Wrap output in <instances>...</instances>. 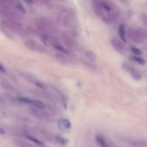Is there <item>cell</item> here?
Instances as JSON below:
<instances>
[{"label": "cell", "mask_w": 147, "mask_h": 147, "mask_svg": "<svg viewBox=\"0 0 147 147\" xmlns=\"http://www.w3.org/2000/svg\"><path fill=\"white\" fill-rule=\"evenodd\" d=\"M94 11L103 21L109 24L116 22L121 15L120 8L110 1L94 5Z\"/></svg>", "instance_id": "obj_1"}, {"label": "cell", "mask_w": 147, "mask_h": 147, "mask_svg": "<svg viewBox=\"0 0 147 147\" xmlns=\"http://www.w3.org/2000/svg\"><path fill=\"white\" fill-rule=\"evenodd\" d=\"M36 26V31L37 34H47L50 36H54L57 34V28L55 24L50 20L46 17H38L34 21Z\"/></svg>", "instance_id": "obj_2"}, {"label": "cell", "mask_w": 147, "mask_h": 147, "mask_svg": "<svg viewBox=\"0 0 147 147\" xmlns=\"http://www.w3.org/2000/svg\"><path fill=\"white\" fill-rule=\"evenodd\" d=\"M128 35L132 41L137 44L144 43L146 40V32L142 29H130L128 30Z\"/></svg>", "instance_id": "obj_3"}, {"label": "cell", "mask_w": 147, "mask_h": 147, "mask_svg": "<svg viewBox=\"0 0 147 147\" xmlns=\"http://www.w3.org/2000/svg\"><path fill=\"white\" fill-rule=\"evenodd\" d=\"M1 27L14 33H20L23 30V25L21 22L14 20H4L1 22Z\"/></svg>", "instance_id": "obj_4"}, {"label": "cell", "mask_w": 147, "mask_h": 147, "mask_svg": "<svg viewBox=\"0 0 147 147\" xmlns=\"http://www.w3.org/2000/svg\"><path fill=\"white\" fill-rule=\"evenodd\" d=\"M31 114L36 119L41 121H50L53 119V116L50 113L45 111L43 109H37L35 107H31L30 109Z\"/></svg>", "instance_id": "obj_5"}, {"label": "cell", "mask_w": 147, "mask_h": 147, "mask_svg": "<svg viewBox=\"0 0 147 147\" xmlns=\"http://www.w3.org/2000/svg\"><path fill=\"white\" fill-rule=\"evenodd\" d=\"M24 46L31 51L40 53H45L47 49L42 45L40 44L34 40H27L24 42Z\"/></svg>", "instance_id": "obj_6"}, {"label": "cell", "mask_w": 147, "mask_h": 147, "mask_svg": "<svg viewBox=\"0 0 147 147\" xmlns=\"http://www.w3.org/2000/svg\"><path fill=\"white\" fill-rule=\"evenodd\" d=\"M76 22V14L73 10H67L62 17V23L66 27H73Z\"/></svg>", "instance_id": "obj_7"}, {"label": "cell", "mask_w": 147, "mask_h": 147, "mask_svg": "<svg viewBox=\"0 0 147 147\" xmlns=\"http://www.w3.org/2000/svg\"><path fill=\"white\" fill-rule=\"evenodd\" d=\"M18 100L20 103H25V104H30L32 106V107L37 108V109H44L45 104L42 101L35 99H30L25 97L18 98Z\"/></svg>", "instance_id": "obj_8"}, {"label": "cell", "mask_w": 147, "mask_h": 147, "mask_svg": "<svg viewBox=\"0 0 147 147\" xmlns=\"http://www.w3.org/2000/svg\"><path fill=\"white\" fill-rule=\"evenodd\" d=\"M60 40L65 47L68 48H74L76 45V40L70 35L65 32H63L60 34Z\"/></svg>", "instance_id": "obj_9"}, {"label": "cell", "mask_w": 147, "mask_h": 147, "mask_svg": "<svg viewBox=\"0 0 147 147\" xmlns=\"http://www.w3.org/2000/svg\"><path fill=\"white\" fill-rule=\"evenodd\" d=\"M22 76H23V77H24V78L27 80V81H29L30 83L34 84V86H36L37 87L40 88V89H42V90H45L46 89L45 85L42 82L40 81V80H38L37 78H36L34 76L28 74V73H24V74H22Z\"/></svg>", "instance_id": "obj_10"}, {"label": "cell", "mask_w": 147, "mask_h": 147, "mask_svg": "<svg viewBox=\"0 0 147 147\" xmlns=\"http://www.w3.org/2000/svg\"><path fill=\"white\" fill-rule=\"evenodd\" d=\"M111 45L112 47H113L116 51H117L119 53H125L126 51V47H125L124 44L123 43V42L121 41L120 40L116 38H113L111 40Z\"/></svg>", "instance_id": "obj_11"}, {"label": "cell", "mask_w": 147, "mask_h": 147, "mask_svg": "<svg viewBox=\"0 0 147 147\" xmlns=\"http://www.w3.org/2000/svg\"><path fill=\"white\" fill-rule=\"evenodd\" d=\"M55 57L57 59L58 61L61 62L63 63H71L73 60L70 57V56L69 55V53L65 54V53H58L57 54L55 55Z\"/></svg>", "instance_id": "obj_12"}, {"label": "cell", "mask_w": 147, "mask_h": 147, "mask_svg": "<svg viewBox=\"0 0 147 147\" xmlns=\"http://www.w3.org/2000/svg\"><path fill=\"white\" fill-rule=\"evenodd\" d=\"M125 69L127 70L128 71L131 73V76L135 79V80H139L142 78V76H141L140 73H139L136 69H134L133 67H131V66H129L128 65H125Z\"/></svg>", "instance_id": "obj_13"}, {"label": "cell", "mask_w": 147, "mask_h": 147, "mask_svg": "<svg viewBox=\"0 0 147 147\" xmlns=\"http://www.w3.org/2000/svg\"><path fill=\"white\" fill-rule=\"evenodd\" d=\"M57 125L60 129H64V130H67L71 128V123L70 122V121L66 119H61L58 120Z\"/></svg>", "instance_id": "obj_14"}, {"label": "cell", "mask_w": 147, "mask_h": 147, "mask_svg": "<svg viewBox=\"0 0 147 147\" xmlns=\"http://www.w3.org/2000/svg\"><path fill=\"white\" fill-rule=\"evenodd\" d=\"M96 142L100 147H111L110 146L106 139L101 135H98L96 136Z\"/></svg>", "instance_id": "obj_15"}, {"label": "cell", "mask_w": 147, "mask_h": 147, "mask_svg": "<svg viewBox=\"0 0 147 147\" xmlns=\"http://www.w3.org/2000/svg\"><path fill=\"white\" fill-rule=\"evenodd\" d=\"M119 34L120 39L122 40V42H126V30H125V26L124 24H121L119 27Z\"/></svg>", "instance_id": "obj_16"}, {"label": "cell", "mask_w": 147, "mask_h": 147, "mask_svg": "<svg viewBox=\"0 0 147 147\" xmlns=\"http://www.w3.org/2000/svg\"><path fill=\"white\" fill-rule=\"evenodd\" d=\"M25 138L27 139H28L30 142H32V143H34V144L37 145V146H42L43 145V143L41 142V141H40L39 139H37V138L34 137V136H31V135H29V134H27L25 135Z\"/></svg>", "instance_id": "obj_17"}, {"label": "cell", "mask_w": 147, "mask_h": 147, "mask_svg": "<svg viewBox=\"0 0 147 147\" xmlns=\"http://www.w3.org/2000/svg\"><path fill=\"white\" fill-rule=\"evenodd\" d=\"M86 56L88 59L90 61H95L96 59V55L93 51L91 50H88V51L86 52Z\"/></svg>", "instance_id": "obj_18"}, {"label": "cell", "mask_w": 147, "mask_h": 147, "mask_svg": "<svg viewBox=\"0 0 147 147\" xmlns=\"http://www.w3.org/2000/svg\"><path fill=\"white\" fill-rule=\"evenodd\" d=\"M1 86H2L4 89H6V90H9V91H11V90H14V87H13L12 85L7 81L1 82Z\"/></svg>", "instance_id": "obj_19"}, {"label": "cell", "mask_w": 147, "mask_h": 147, "mask_svg": "<svg viewBox=\"0 0 147 147\" xmlns=\"http://www.w3.org/2000/svg\"><path fill=\"white\" fill-rule=\"evenodd\" d=\"M134 59L135 61L137 62L139 64L142 65H145V63H146V61H145L144 59L142 58V57H137V56H135V57H134Z\"/></svg>", "instance_id": "obj_20"}, {"label": "cell", "mask_w": 147, "mask_h": 147, "mask_svg": "<svg viewBox=\"0 0 147 147\" xmlns=\"http://www.w3.org/2000/svg\"><path fill=\"white\" fill-rule=\"evenodd\" d=\"M131 51H132V53H134V54L136 55V56H137V55H142V50H141L140 49L137 48V47H132V48H131Z\"/></svg>", "instance_id": "obj_21"}, {"label": "cell", "mask_w": 147, "mask_h": 147, "mask_svg": "<svg viewBox=\"0 0 147 147\" xmlns=\"http://www.w3.org/2000/svg\"><path fill=\"white\" fill-rule=\"evenodd\" d=\"M109 1V0H93V5H97V4H100V3L105 2V1Z\"/></svg>", "instance_id": "obj_22"}, {"label": "cell", "mask_w": 147, "mask_h": 147, "mask_svg": "<svg viewBox=\"0 0 147 147\" xmlns=\"http://www.w3.org/2000/svg\"><path fill=\"white\" fill-rule=\"evenodd\" d=\"M36 1H37V2L40 3V4H48L49 2L51 1V0H36Z\"/></svg>", "instance_id": "obj_23"}, {"label": "cell", "mask_w": 147, "mask_h": 147, "mask_svg": "<svg viewBox=\"0 0 147 147\" xmlns=\"http://www.w3.org/2000/svg\"><path fill=\"white\" fill-rule=\"evenodd\" d=\"M0 72L2 73H7V70H6L5 67L2 65L0 64Z\"/></svg>", "instance_id": "obj_24"}, {"label": "cell", "mask_w": 147, "mask_h": 147, "mask_svg": "<svg viewBox=\"0 0 147 147\" xmlns=\"http://www.w3.org/2000/svg\"><path fill=\"white\" fill-rule=\"evenodd\" d=\"M5 134V132H4V129H3L2 128L0 127V134L3 135V134Z\"/></svg>", "instance_id": "obj_25"}, {"label": "cell", "mask_w": 147, "mask_h": 147, "mask_svg": "<svg viewBox=\"0 0 147 147\" xmlns=\"http://www.w3.org/2000/svg\"><path fill=\"white\" fill-rule=\"evenodd\" d=\"M57 1H58V2H64V1H65L66 0H56Z\"/></svg>", "instance_id": "obj_26"}]
</instances>
